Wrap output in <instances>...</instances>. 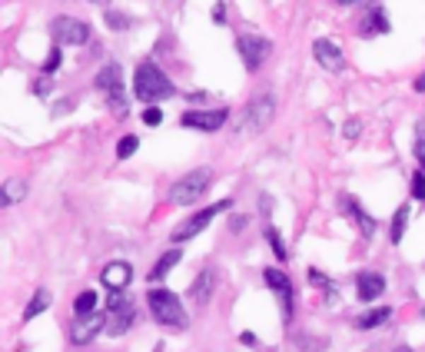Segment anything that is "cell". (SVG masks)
Listing matches in <instances>:
<instances>
[{"label":"cell","mask_w":425,"mask_h":352,"mask_svg":"<svg viewBox=\"0 0 425 352\" xmlns=\"http://www.w3.org/2000/svg\"><path fill=\"white\" fill-rule=\"evenodd\" d=\"M27 196V183L23 180H7L4 189H0V206H13V203H21Z\"/></svg>","instance_id":"cell-20"},{"label":"cell","mask_w":425,"mask_h":352,"mask_svg":"<svg viewBox=\"0 0 425 352\" xmlns=\"http://www.w3.org/2000/svg\"><path fill=\"white\" fill-rule=\"evenodd\" d=\"M266 236H269V246H273L276 259H286V256H289V250H286V242H283V233L276 230V226H269V230H266Z\"/></svg>","instance_id":"cell-27"},{"label":"cell","mask_w":425,"mask_h":352,"mask_svg":"<svg viewBox=\"0 0 425 352\" xmlns=\"http://www.w3.org/2000/svg\"><path fill=\"white\" fill-rule=\"evenodd\" d=\"M342 206H346V209H349V213H352V220H356V226H359V233H362V236H375V230H379V223L372 220L369 213H366V209L359 206V199L346 196V199H342Z\"/></svg>","instance_id":"cell-17"},{"label":"cell","mask_w":425,"mask_h":352,"mask_svg":"<svg viewBox=\"0 0 425 352\" xmlns=\"http://www.w3.org/2000/svg\"><path fill=\"white\" fill-rule=\"evenodd\" d=\"M276 113V100L269 93H262V97H252L246 107L240 110V123H236V136H250V133H262L269 127Z\"/></svg>","instance_id":"cell-2"},{"label":"cell","mask_w":425,"mask_h":352,"mask_svg":"<svg viewBox=\"0 0 425 352\" xmlns=\"http://www.w3.org/2000/svg\"><path fill=\"white\" fill-rule=\"evenodd\" d=\"M50 303H54V299H50V293H47V289H37V293H33V299H30V306H27V312H23V319H37L40 312H47V309H50Z\"/></svg>","instance_id":"cell-22"},{"label":"cell","mask_w":425,"mask_h":352,"mask_svg":"<svg viewBox=\"0 0 425 352\" xmlns=\"http://www.w3.org/2000/svg\"><path fill=\"white\" fill-rule=\"evenodd\" d=\"M107 316H110V322H107L110 336H123V332L136 322V306H133L130 299H123L120 293H110L107 296Z\"/></svg>","instance_id":"cell-7"},{"label":"cell","mask_w":425,"mask_h":352,"mask_svg":"<svg viewBox=\"0 0 425 352\" xmlns=\"http://www.w3.org/2000/svg\"><path fill=\"white\" fill-rule=\"evenodd\" d=\"M133 279V266L123 263V259H113V263L103 266V273H100V283L110 289V293H123V289L130 286Z\"/></svg>","instance_id":"cell-12"},{"label":"cell","mask_w":425,"mask_h":352,"mask_svg":"<svg viewBox=\"0 0 425 352\" xmlns=\"http://www.w3.org/2000/svg\"><path fill=\"white\" fill-rule=\"evenodd\" d=\"M223 7H226V4H216V20H219V23L226 20V11H223Z\"/></svg>","instance_id":"cell-37"},{"label":"cell","mask_w":425,"mask_h":352,"mask_svg":"<svg viewBox=\"0 0 425 352\" xmlns=\"http://www.w3.org/2000/svg\"><path fill=\"white\" fill-rule=\"evenodd\" d=\"M342 133H346L349 140H352V136H359V120H349V123H346V130H342Z\"/></svg>","instance_id":"cell-35"},{"label":"cell","mask_w":425,"mask_h":352,"mask_svg":"<svg viewBox=\"0 0 425 352\" xmlns=\"http://www.w3.org/2000/svg\"><path fill=\"white\" fill-rule=\"evenodd\" d=\"M246 223H250L246 216H233V220H229V230H233V233H240V230H246Z\"/></svg>","instance_id":"cell-33"},{"label":"cell","mask_w":425,"mask_h":352,"mask_svg":"<svg viewBox=\"0 0 425 352\" xmlns=\"http://www.w3.org/2000/svg\"><path fill=\"white\" fill-rule=\"evenodd\" d=\"M60 64H64V57H60V47H54V50L47 54V60H44V74H57V70H60Z\"/></svg>","instance_id":"cell-29"},{"label":"cell","mask_w":425,"mask_h":352,"mask_svg":"<svg viewBox=\"0 0 425 352\" xmlns=\"http://www.w3.org/2000/svg\"><path fill=\"white\" fill-rule=\"evenodd\" d=\"M143 123H146V127H160V123H163V110H160V107H146V110H143Z\"/></svg>","instance_id":"cell-31"},{"label":"cell","mask_w":425,"mask_h":352,"mask_svg":"<svg viewBox=\"0 0 425 352\" xmlns=\"http://www.w3.org/2000/svg\"><path fill=\"white\" fill-rule=\"evenodd\" d=\"M93 306H97V293H93V289H83V293L74 299L76 319H80V316H93Z\"/></svg>","instance_id":"cell-23"},{"label":"cell","mask_w":425,"mask_h":352,"mask_svg":"<svg viewBox=\"0 0 425 352\" xmlns=\"http://www.w3.org/2000/svg\"><path fill=\"white\" fill-rule=\"evenodd\" d=\"M107 322H110V316H100V312L80 316V319H74V326H70V339H74L76 346H87V342H93L100 332H103Z\"/></svg>","instance_id":"cell-11"},{"label":"cell","mask_w":425,"mask_h":352,"mask_svg":"<svg viewBox=\"0 0 425 352\" xmlns=\"http://www.w3.org/2000/svg\"><path fill=\"white\" fill-rule=\"evenodd\" d=\"M415 160H419L425 170V120L415 127Z\"/></svg>","instance_id":"cell-28"},{"label":"cell","mask_w":425,"mask_h":352,"mask_svg":"<svg viewBox=\"0 0 425 352\" xmlns=\"http://www.w3.org/2000/svg\"><path fill=\"white\" fill-rule=\"evenodd\" d=\"M385 293V279L382 273H359L356 276V296L362 303H372V299H379Z\"/></svg>","instance_id":"cell-14"},{"label":"cell","mask_w":425,"mask_h":352,"mask_svg":"<svg viewBox=\"0 0 425 352\" xmlns=\"http://www.w3.org/2000/svg\"><path fill=\"white\" fill-rule=\"evenodd\" d=\"M379 33H389V20H385L382 4H369V13L362 20V37H379Z\"/></svg>","instance_id":"cell-16"},{"label":"cell","mask_w":425,"mask_h":352,"mask_svg":"<svg viewBox=\"0 0 425 352\" xmlns=\"http://www.w3.org/2000/svg\"><path fill=\"white\" fill-rule=\"evenodd\" d=\"M262 283L273 289V293H279L283 299L293 296V279H289L283 269H266V273H262Z\"/></svg>","instance_id":"cell-18"},{"label":"cell","mask_w":425,"mask_h":352,"mask_svg":"<svg viewBox=\"0 0 425 352\" xmlns=\"http://www.w3.org/2000/svg\"><path fill=\"white\" fill-rule=\"evenodd\" d=\"M176 87L173 80L166 77L156 64H140L136 66V77H133V97L143 100V103H156V100L173 97Z\"/></svg>","instance_id":"cell-1"},{"label":"cell","mask_w":425,"mask_h":352,"mask_svg":"<svg viewBox=\"0 0 425 352\" xmlns=\"http://www.w3.org/2000/svg\"><path fill=\"white\" fill-rule=\"evenodd\" d=\"M229 120V110H186L180 117V127H190V130H203V133H213L219 130L223 123Z\"/></svg>","instance_id":"cell-10"},{"label":"cell","mask_w":425,"mask_h":352,"mask_svg":"<svg viewBox=\"0 0 425 352\" xmlns=\"http://www.w3.org/2000/svg\"><path fill=\"white\" fill-rule=\"evenodd\" d=\"M180 259H183V253H180V250H166V253L160 256L156 263H153V269H150V283H160L163 276H170V269H173V266L180 263Z\"/></svg>","instance_id":"cell-19"},{"label":"cell","mask_w":425,"mask_h":352,"mask_svg":"<svg viewBox=\"0 0 425 352\" xmlns=\"http://www.w3.org/2000/svg\"><path fill=\"white\" fill-rule=\"evenodd\" d=\"M313 57H316V64L322 66V70H329V74H339L342 66H346V57H342V50H339L332 40H313Z\"/></svg>","instance_id":"cell-13"},{"label":"cell","mask_w":425,"mask_h":352,"mask_svg":"<svg viewBox=\"0 0 425 352\" xmlns=\"http://www.w3.org/2000/svg\"><path fill=\"white\" fill-rule=\"evenodd\" d=\"M146 303H150V312L160 319V326H170V329H183L186 326V309L176 293H170V289H150Z\"/></svg>","instance_id":"cell-3"},{"label":"cell","mask_w":425,"mask_h":352,"mask_svg":"<svg viewBox=\"0 0 425 352\" xmlns=\"http://www.w3.org/2000/svg\"><path fill=\"white\" fill-rule=\"evenodd\" d=\"M412 87L419 90V93H425V74H422V77H415V83H412Z\"/></svg>","instance_id":"cell-36"},{"label":"cell","mask_w":425,"mask_h":352,"mask_svg":"<svg viewBox=\"0 0 425 352\" xmlns=\"http://www.w3.org/2000/svg\"><path fill=\"white\" fill-rule=\"evenodd\" d=\"M309 283H313V286H326L329 289V279L319 273V269H309Z\"/></svg>","instance_id":"cell-32"},{"label":"cell","mask_w":425,"mask_h":352,"mask_svg":"<svg viewBox=\"0 0 425 352\" xmlns=\"http://www.w3.org/2000/svg\"><path fill=\"white\" fill-rule=\"evenodd\" d=\"M97 87L107 93L113 117H127L130 103H127V90H123V70H120V64H117V60L103 64V70L97 74Z\"/></svg>","instance_id":"cell-4"},{"label":"cell","mask_w":425,"mask_h":352,"mask_svg":"<svg viewBox=\"0 0 425 352\" xmlns=\"http://www.w3.org/2000/svg\"><path fill=\"white\" fill-rule=\"evenodd\" d=\"M103 17H107V23L113 27V30H127V27H133L130 17H127V13H120L117 7H107V11H103Z\"/></svg>","instance_id":"cell-26"},{"label":"cell","mask_w":425,"mask_h":352,"mask_svg":"<svg viewBox=\"0 0 425 352\" xmlns=\"http://www.w3.org/2000/svg\"><path fill=\"white\" fill-rule=\"evenodd\" d=\"M395 352H412V349H405V346H402V349H395Z\"/></svg>","instance_id":"cell-38"},{"label":"cell","mask_w":425,"mask_h":352,"mask_svg":"<svg viewBox=\"0 0 425 352\" xmlns=\"http://www.w3.org/2000/svg\"><path fill=\"white\" fill-rule=\"evenodd\" d=\"M236 50H240L246 70L256 74V70L262 66V60L273 54V44H269L266 37H260V33H240V37H236Z\"/></svg>","instance_id":"cell-8"},{"label":"cell","mask_w":425,"mask_h":352,"mask_svg":"<svg viewBox=\"0 0 425 352\" xmlns=\"http://www.w3.org/2000/svg\"><path fill=\"white\" fill-rule=\"evenodd\" d=\"M213 289H216V273H213V269H203V273L193 279V286H190V296L197 299L199 306H206L209 299H213Z\"/></svg>","instance_id":"cell-15"},{"label":"cell","mask_w":425,"mask_h":352,"mask_svg":"<svg viewBox=\"0 0 425 352\" xmlns=\"http://www.w3.org/2000/svg\"><path fill=\"white\" fill-rule=\"evenodd\" d=\"M223 209H229V199H219V203H213V206H206V209H199L197 216H190L186 223H180L173 233H170V240L173 242H183V240H193V236H199V233L206 230L209 223L216 220Z\"/></svg>","instance_id":"cell-6"},{"label":"cell","mask_w":425,"mask_h":352,"mask_svg":"<svg viewBox=\"0 0 425 352\" xmlns=\"http://www.w3.org/2000/svg\"><path fill=\"white\" fill-rule=\"evenodd\" d=\"M405 226H409V206H399V209H395V216H392V230H389V236H392L395 246L402 242Z\"/></svg>","instance_id":"cell-24"},{"label":"cell","mask_w":425,"mask_h":352,"mask_svg":"<svg viewBox=\"0 0 425 352\" xmlns=\"http://www.w3.org/2000/svg\"><path fill=\"white\" fill-rule=\"evenodd\" d=\"M389 319H392V309L379 306V309H372V312H366V316H359L356 326H359V329H379L382 322H389Z\"/></svg>","instance_id":"cell-21"},{"label":"cell","mask_w":425,"mask_h":352,"mask_svg":"<svg viewBox=\"0 0 425 352\" xmlns=\"http://www.w3.org/2000/svg\"><path fill=\"white\" fill-rule=\"evenodd\" d=\"M50 33H54L57 44L80 47L90 40V23L76 20V17H54V20H50Z\"/></svg>","instance_id":"cell-9"},{"label":"cell","mask_w":425,"mask_h":352,"mask_svg":"<svg viewBox=\"0 0 425 352\" xmlns=\"http://www.w3.org/2000/svg\"><path fill=\"white\" fill-rule=\"evenodd\" d=\"M33 93H37V97H47V93H50V83H47V80H37V83H33Z\"/></svg>","instance_id":"cell-34"},{"label":"cell","mask_w":425,"mask_h":352,"mask_svg":"<svg viewBox=\"0 0 425 352\" xmlns=\"http://www.w3.org/2000/svg\"><path fill=\"white\" fill-rule=\"evenodd\" d=\"M412 199H425V170L412 173Z\"/></svg>","instance_id":"cell-30"},{"label":"cell","mask_w":425,"mask_h":352,"mask_svg":"<svg viewBox=\"0 0 425 352\" xmlns=\"http://www.w3.org/2000/svg\"><path fill=\"white\" fill-rule=\"evenodd\" d=\"M136 150H140V136L127 133V136H120V143H117V160H127V156H133Z\"/></svg>","instance_id":"cell-25"},{"label":"cell","mask_w":425,"mask_h":352,"mask_svg":"<svg viewBox=\"0 0 425 352\" xmlns=\"http://www.w3.org/2000/svg\"><path fill=\"white\" fill-rule=\"evenodd\" d=\"M209 180H213L209 170H193V173H186L183 180H176L173 187H170V203H173V206H190V203H197V199L209 189Z\"/></svg>","instance_id":"cell-5"}]
</instances>
